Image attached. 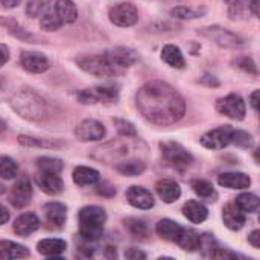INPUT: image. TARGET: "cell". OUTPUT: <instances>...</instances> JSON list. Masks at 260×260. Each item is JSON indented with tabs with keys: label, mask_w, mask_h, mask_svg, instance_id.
I'll return each instance as SVG.
<instances>
[{
	"label": "cell",
	"mask_w": 260,
	"mask_h": 260,
	"mask_svg": "<svg viewBox=\"0 0 260 260\" xmlns=\"http://www.w3.org/2000/svg\"><path fill=\"white\" fill-rule=\"evenodd\" d=\"M232 131L233 128L229 126V125H224V126H219V128H215L209 133H206L203 137H201V145L207 149H224L225 146L230 145V137H232Z\"/></svg>",
	"instance_id": "cell-11"
},
{
	"label": "cell",
	"mask_w": 260,
	"mask_h": 260,
	"mask_svg": "<svg viewBox=\"0 0 260 260\" xmlns=\"http://www.w3.org/2000/svg\"><path fill=\"white\" fill-rule=\"evenodd\" d=\"M218 183L227 189L244 190L251 186V178L244 172H224L218 177Z\"/></svg>",
	"instance_id": "cell-19"
},
{
	"label": "cell",
	"mask_w": 260,
	"mask_h": 260,
	"mask_svg": "<svg viewBox=\"0 0 260 260\" xmlns=\"http://www.w3.org/2000/svg\"><path fill=\"white\" fill-rule=\"evenodd\" d=\"M18 143L23 146H29V148H44V149H50V148H58L61 146L59 142L52 140V139H40V137H32V136H18Z\"/></svg>",
	"instance_id": "cell-35"
},
{
	"label": "cell",
	"mask_w": 260,
	"mask_h": 260,
	"mask_svg": "<svg viewBox=\"0 0 260 260\" xmlns=\"http://www.w3.org/2000/svg\"><path fill=\"white\" fill-rule=\"evenodd\" d=\"M37 168L40 172H50V174H61L64 163L55 157H40L37 158Z\"/></svg>",
	"instance_id": "cell-38"
},
{
	"label": "cell",
	"mask_w": 260,
	"mask_h": 260,
	"mask_svg": "<svg viewBox=\"0 0 260 260\" xmlns=\"http://www.w3.org/2000/svg\"><path fill=\"white\" fill-rule=\"evenodd\" d=\"M43 212H44L46 221H47V224H50V227L61 229L66 224V219H67V207L64 204L56 203V201L47 203V204H44Z\"/></svg>",
	"instance_id": "cell-17"
},
{
	"label": "cell",
	"mask_w": 260,
	"mask_h": 260,
	"mask_svg": "<svg viewBox=\"0 0 260 260\" xmlns=\"http://www.w3.org/2000/svg\"><path fill=\"white\" fill-rule=\"evenodd\" d=\"M209 257H213V259H241L242 256H239L238 253H233L230 251L229 248H221V247H216L210 254Z\"/></svg>",
	"instance_id": "cell-44"
},
{
	"label": "cell",
	"mask_w": 260,
	"mask_h": 260,
	"mask_svg": "<svg viewBox=\"0 0 260 260\" xmlns=\"http://www.w3.org/2000/svg\"><path fill=\"white\" fill-rule=\"evenodd\" d=\"M259 2L260 0H251V3H250V12L254 17H259Z\"/></svg>",
	"instance_id": "cell-53"
},
{
	"label": "cell",
	"mask_w": 260,
	"mask_h": 260,
	"mask_svg": "<svg viewBox=\"0 0 260 260\" xmlns=\"http://www.w3.org/2000/svg\"><path fill=\"white\" fill-rule=\"evenodd\" d=\"M8 221H9V212L5 206L0 204V225L6 224Z\"/></svg>",
	"instance_id": "cell-51"
},
{
	"label": "cell",
	"mask_w": 260,
	"mask_h": 260,
	"mask_svg": "<svg viewBox=\"0 0 260 260\" xmlns=\"http://www.w3.org/2000/svg\"><path fill=\"white\" fill-rule=\"evenodd\" d=\"M114 126H116L117 133L123 137H137L136 126L125 119H114Z\"/></svg>",
	"instance_id": "cell-43"
},
{
	"label": "cell",
	"mask_w": 260,
	"mask_h": 260,
	"mask_svg": "<svg viewBox=\"0 0 260 260\" xmlns=\"http://www.w3.org/2000/svg\"><path fill=\"white\" fill-rule=\"evenodd\" d=\"M229 6V17L232 20H244L250 12L251 0H224Z\"/></svg>",
	"instance_id": "cell-33"
},
{
	"label": "cell",
	"mask_w": 260,
	"mask_h": 260,
	"mask_svg": "<svg viewBox=\"0 0 260 260\" xmlns=\"http://www.w3.org/2000/svg\"><path fill=\"white\" fill-rule=\"evenodd\" d=\"M181 230H183V227L172 219H161L155 225L157 235L168 242H177V239L181 235Z\"/></svg>",
	"instance_id": "cell-27"
},
{
	"label": "cell",
	"mask_w": 260,
	"mask_h": 260,
	"mask_svg": "<svg viewBox=\"0 0 260 260\" xmlns=\"http://www.w3.org/2000/svg\"><path fill=\"white\" fill-rule=\"evenodd\" d=\"M0 26L5 27L14 38L20 40V41H24V43H40V38L37 35H34L32 32L24 29L12 17H0Z\"/></svg>",
	"instance_id": "cell-16"
},
{
	"label": "cell",
	"mask_w": 260,
	"mask_h": 260,
	"mask_svg": "<svg viewBox=\"0 0 260 260\" xmlns=\"http://www.w3.org/2000/svg\"><path fill=\"white\" fill-rule=\"evenodd\" d=\"M21 3V0H0V6L5 9H14Z\"/></svg>",
	"instance_id": "cell-50"
},
{
	"label": "cell",
	"mask_w": 260,
	"mask_h": 260,
	"mask_svg": "<svg viewBox=\"0 0 260 260\" xmlns=\"http://www.w3.org/2000/svg\"><path fill=\"white\" fill-rule=\"evenodd\" d=\"M52 6L64 24H72L78 20V8L73 0H56Z\"/></svg>",
	"instance_id": "cell-24"
},
{
	"label": "cell",
	"mask_w": 260,
	"mask_h": 260,
	"mask_svg": "<svg viewBox=\"0 0 260 260\" xmlns=\"http://www.w3.org/2000/svg\"><path fill=\"white\" fill-rule=\"evenodd\" d=\"M73 134L79 142H98L105 137L107 129L99 120L85 119L75 128Z\"/></svg>",
	"instance_id": "cell-10"
},
{
	"label": "cell",
	"mask_w": 260,
	"mask_h": 260,
	"mask_svg": "<svg viewBox=\"0 0 260 260\" xmlns=\"http://www.w3.org/2000/svg\"><path fill=\"white\" fill-rule=\"evenodd\" d=\"M108 18L119 27H129L139 21V11L131 2H122L110 8Z\"/></svg>",
	"instance_id": "cell-8"
},
{
	"label": "cell",
	"mask_w": 260,
	"mask_h": 260,
	"mask_svg": "<svg viewBox=\"0 0 260 260\" xmlns=\"http://www.w3.org/2000/svg\"><path fill=\"white\" fill-rule=\"evenodd\" d=\"M125 257L129 260H143L146 259V253H143L139 248H128L125 251Z\"/></svg>",
	"instance_id": "cell-46"
},
{
	"label": "cell",
	"mask_w": 260,
	"mask_h": 260,
	"mask_svg": "<svg viewBox=\"0 0 260 260\" xmlns=\"http://www.w3.org/2000/svg\"><path fill=\"white\" fill-rule=\"evenodd\" d=\"M235 206H236V209H239L245 215L247 213H256L260 206L259 197L254 193H241L239 197H236Z\"/></svg>",
	"instance_id": "cell-31"
},
{
	"label": "cell",
	"mask_w": 260,
	"mask_h": 260,
	"mask_svg": "<svg viewBox=\"0 0 260 260\" xmlns=\"http://www.w3.org/2000/svg\"><path fill=\"white\" fill-rule=\"evenodd\" d=\"M6 131H8V125L3 119H0V139L6 134Z\"/></svg>",
	"instance_id": "cell-54"
},
{
	"label": "cell",
	"mask_w": 260,
	"mask_h": 260,
	"mask_svg": "<svg viewBox=\"0 0 260 260\" xmlns=\"http://www.w3.org/2000/svg\"><path fill=\"white\" fill-rule=\"evenodd\" d=\"M190 186H192L193 192L200 198H203L206 201H210V203L216 201L218 192H216V189L213 187V184L210 181H207V180H193Z\"/></svg>",
	"instance_id": "cell-32"
},
{
	"label": "cell",
	"mask_w": 260,
	"mask_h": 260,
	"mask_svg": "<svg viewBox=\"0 0 260 260\" xmlns=\"http://www.w3.org/2000/svg\"><path fill=\"white\" fill-rule=\"evenodd\" d=\"M2 84H3V82H2V79H0V87H2Z\"/></svg>",
	"instance_id": "cell-56"
},
{
	"label": "cell",
	"mask_w": 260,
	"mask_h": 260,
	"mask_svg": "<svg viewBox=\"0 0 260 260\" xmlns=\"http://www.w3.org/2000/svg\"><path fill=\"white\" fill-rule=\"evenodd\" d=\"M62 24H64V23H62V21L59 20V17L56 15L53 6L49 8V9L41 15V20H40V27H41L43 30H46V32H55V30L61 29Z\"/></svg>",
	"instance_id": "cell-36"
},
{
	"label": "cell",
	"mask_w": 260,
	"mask_h": 260,
	"mask_svg": "<svg viewBox=\"0 0 260 260\" xmlns=\"http://www.w3.org/2000/svg\"><path fill=\"white\" fill-rule=\"evenodd\" d=\"M160 149L165 161L174 169L184 171L193 163V155L183 145L177 142H161Z\"/></svg>",
	"instance_id": "cell-5"
},
{
	"label": "cell",
	"mask_w": 260,
	"mask_h": 260,
	"mask_svg": "<svg viewBox=\"0 0 260 260\" xmlns=\"http://www.w3.org/2000/svg\"><path fill=\"white\" fill-rule=\"evenodd\" d=\"M230 143L239 146V148H251L254 140L251 137V134H248L247 131H241V129H233L232 131V137H230Z\"/></svg>",
	"instance_id": "cell-41"
},
{
	"label": "cell",
	"mask_w": 260,
	"mask_h": 260,
	"mask_svg": "<svg viewBox=\"0 0 260 260\" xmlns=\"http://www.w3.org/2000/svg\"><path fill=\"white\" fill-rule=\"evenodd\" d=\"M66 248L67 244L62 239H43L37 245L38 253L44 257H58L66 251Z\"/></svg>",
	"instance_id": "cell-28"
},
{
	"label": "cell",
	"mask_w": 260,
	"mask_h": 260,
	"mask_svg": "<svg viewBox=\"0 0 260 260\" xmlns=\"http://www.w3.org/2000/svg\"><path fill=\"white\" fill-rule=\"evenodd\" d=\"M175 244H178L184 251H197V250H200V245H201V235L192 229L183 227L181 235Z\"/></svg>",
	"instance_id": "cell-30"
},
{
	"label": "cell",
	"mask_w": 260,
	"mask_h": 260,
	"mask_svg": "<svg viewBox=\"0 0 260 260\" xmlns=\"http://www.w3.org/2000/svg\"><path fill=\"white\" fill-rule=\"evenodd\" d=\"M3 192H5V186H3V184L0 183V195H2Z\"/></svg>",
	"instance_id": "cell-55"
},
{
	"label": "cell",
	"mask_w": 260,
	"mask_h": 260,
	"mask_svg": "<svg viewBox=\"0 0 260 260\" xmlns=\"http://www.w3.org/2000/svg\"><path fill=\"white\" fill-rule=\"evenodd\" d=\"M40 225H41V221L35 213H23L14 221L12 229L17 236L26 238V236L32 235L34 232H37L40 229Z\"/></svg>",
	"instance_id": "cell-18"
},
{
	"label": "cell",
	"mask_w": 260,
	"mask_h": 260,
	"mask_svg": "<svg viewBox=\"0 0 260 260\" xmlns=\"http://www.w3.org/2000/svg\"><path fill=\"white\" fill-rule=\"evenodd\" d=\"M32 198V186L30 181L27 178H20L17 180V183L11 187L9 192V203L15 207V209H24Z\"/></svg>",
	"instance_id": "cell-12"
},
{
	"label": "cell",
	"mask_w": 260,
	"mask_h": 260,
	"mask_svg": "<svg viewBox=\"0 0 260 260\" xmlns=\"http://www.w3.org/2000/svg\"><path fill=\"white\" fill-rule=\"evenodd\" d=\"M11 108L27 122H43L50 117V107L46 99L32 88H21L9 99Z\"/></svg>",
	"instance_id": "cell-3"
},
{
	"label": "cell",
	"mask_w": 260,
	"mask_h": 260,
	"mask_svg": "<svg viewBox=\"0 0 260 260\" xmlns=\"http://www.w3.org/2000/svg\"><path fill=\"white\" fill-rule=\"evenodd\" d=\"M183 215L192 224H201L209 218V210L203 203L190 200L183 206Z\"/></svg>",
	"instance_id": "cell-22"
},
{
	"label": "cell",
	"mask_w": 260,
	"mask_h": 260,
	"mask_svg": "<svg viewBox=\"0 0 260 260\" xmlns=\"http://www.w3.org/2000/svg\"><path fill=\"white\" fill-rule=\"evenodd\" d=\"M155 192L160 197V200H163L166 204H172L181 197L180 184L175 180H171V178H165V180L157 181Z\"/></svg>",
	"instance_id": "cell-20"
},
{
	"label": "cell",
	"mask_w": 260,
	"mask_h": 260,
	"mask_svg": "<svg viewBox=\"0 0 260 260\" xmlns=\"http://www.w3.org/2000/svg\"><path fill=\"white\" fill-rule=\"evenodd\" d=\"M233 64L238 67V69H241V70H244L245 73H248V75H253V76H257V66H256V62L250 58V56H239L238 59H235L233 61Z\"/></svg>",
	"instance_id": "cell-42"
},
{
	"label": "cell",
	"mask_w": 260,
	"mask_h": 260,
	"mask_svg": "<svg viewBox=\"0 0 260 260\" xmlns=\"http://www.w3.org/2000/svg\"><path fill=\"white\" fill-rule=\"evenodd\" d=\"M79 236L85 242H98L105 229L107 213L99 206H87L81 209L79 215Z\"/></svg>",
	"instance_id": "cell-4"
},
{
	"label": "cell",
	"mask_w": 260,
	"mask_h": 260,
	"mask_svg": "<svg viewBox=\"0 0 260 260\" xmlns=\"http://www.w3.org/2000/svg\"><path fill=\"white\" fill-rule=\"evenodd\" d=\"M126 201L133 207L140 209V210H149L155 204L154 195L142 186H131L126 190Z\"/></svg>",
	"instance_id": "cell-13"
},
{
	"label": "cell",
	"mask_w": 260,
	"mask_h": 260,
	"mask_svg": "<svg viewBox=\"0 0 260 260\" xmlns=\"http://www.w3.org/2000/svg\"><path fill=\"white\" fill-rule=\"evenodd\" d=\"M125 229L129 232V235L134 239H139V241H146L148 236H149V229H148L146 222L142 221V219H137V218L126 219L125 221Z\"/></svg>",
	"instance_id": "cell-34"
},
{
	"label": "cell",
	"mask_w": 260,
	"mask_h": 260,
	"mask_svg": "<svg viewBox=\"0 0 260 260\" xmlns=\"http://www.w3.org/2000/svg\"><path fill=\"white\" fill-rule=\"evenodd\" d=\"M201 82L203 84H207V85H213V87H218L219 85L218 79H215V76H210V75H206L204 78H201Z\"/></svg>",
	"instance_id": "cell-52"
},
{
	"label": "cell",
	"mask_w": 260,
	"mask_h": 260,
	"mask_svg": "<svg viewBox=\"0 0 260 260\" xmlns=\"http://www.w3.org/2000/svg\"><path fill=\"white\" fill-rule=\"evenodd\" d=\"M250 104H251L253 110L257 113V111H259V90H254V91L250 94Z\"/></svg>",
	"instance_id": "cell-49"
},
{
	"label": "cell",
	"mask_w": 260,
	"mask_h": 260,
	"mask_svg": "<svg viewBox=\"0 0 260 260\" xmlns=\"http://www.w3.org/2000/svg\"><path fill=\"white\" fill-rule=\"evenodd\" d=\"M198 34L212 40L215 44H218L219 47H225V49H239L245 46V41L242 37H239L238 34L222 27V26H206L198 29Z\"/></svg>",
	"instance_id": "cell-6"
},
{
	"label": "cell",
	"mask_w": 260,
	"mask_h": 260,
	"mask_svg": "<svg viewBox=\"0 0 260 260\" xmlns=\"http://www.w3.org/2000/svg\"><path fill=\"white\" fill-rule=\"evenodd\" d=\"M116 171L125 177H139L146 171V163L139 157L122 160L116 165Z\"/></svg>",
	"instance_id": "cell-25"
},
{
	"label": "cell",
	"mask_w": 260,
	"mask_h": 260,
	"mask_svg": "<svg viewBox=\"0 0 260 260\" xmlns=\"http://www.w3.org/2000/svg\"><path fill=\"white\" fill-rule=\"evenodd\" d=\"M216 110H218V113H221L233 120H244L245 113H247L244 99L236 93H232V94H227V96L218 99Z\"/></svg>",
	"instance_id": "cell-9"
},
{
	"label": "cell",
	"mask_w": 260,
	"mask_h": 260,
	"mask_svg": "<svg viewBox=\"0 0 260 260\" xmlns=\"http://www.w3.org/2000/svg\"><path fill=\"white\" fill-rule=\"evenodd\" d=\"M222 221L229 230L239 232L244 229L247 218H245V213H242L239 209H236L235 204H227L222 210Z\"/></svg>",
	"instance_id": "cell-21"
},
{
	"label": "cell",
	"mask_w": 260,
	"mask_h": 260,
	"mask_svg": "<svg viewBox=\"0 0 260 260\" xmlns=\"http://www.w3.org/2000/svg\"><path fill=\"white\" fill-rule=\"evenodd\" d=\"M248 242L253 245V248L259 250L260 248V230H254V232H251V233H250V236H248Z\"/></svg>",
	"instance_id": "cell-48"
},
{
	"label": "cell",
	"mask_w": 260,
	"mask_h": 260,
	"mask_svg": "<svg viewBox=\"0 0 260 260\" xmlns=\"http://www.w3.org/2000/svg\"><path fill=\"white\" fill-rule=\"evenodd\" d=\"M94 186H96V192H98L99 195H102V197L111 198V197H114V195H116V189H114V186H111V184H110V183H107V181H102V183H101V180H99Z\"/></svg>",
	"instance_id": "cell-45"
},
{
	"label": "cell",
	"mask_w": 260,
	"mask_h": 260,
	"mask_svg": "<svg viewBox=\"0 0 260 260\" xmlns=\"http://www.w3.org/2000/svg\"><path fill=\"white\" fill-rule=\"evenodd\" d=\"M136 107L151 123L168 126L181 120L186 114L183 96L165 81H148L136 94Z\"/></svg>",
	"instance_id": "cell-1"
},
{
	"label": "cell",
	"mask_w": 260,
	"mask_h": 260,
	"mask_svg": "<svg viewBox=\"0 0 260 260\" xmlns=\"http://www.w3.org/2000/svg\"><path fill=\"white\" fill-rule=\"evenodd\" d=\"M139 59L136 50L128 47H114L104 53L85 55L76 59L78 67L98 78H116L126 73V70Z\"/></svg>",
	"instance_id": "cell-2"
},
{
	"label": "cell",
	"mask_w": 260,
	"mask_h": 260,
	"mask_svg": "<svg viewBox=\"0 0 260 260\" xmlns=\"http://www.w3.org/2000/svg\"><path fill=\"white\" fill-rule=\"evenodd\" d=\"M9 56H11L9 47H8L6 44H2V43H0V67H3V66L9 61Z\"/></svg>",
	"instance_id": "cell-47"
},
{
	"label": "cell",
	"mask_w": 260,
	"mask_h": 260,
	"mask_svg": "<svg viewBox=\"0 0 260 260\" xmlns=\"http://www.w3.org/2000/svg\"><path fill=\"white\" fill-rule=\"evenodd\" d=\"M18 174V165L8 155H0V178L14 180Z\"/></svg>",
	"instance_id": "cell-39"
},
{
	"label": "cell",
	"mask_w": 260,
	"mask_h": 260,
	"mask_svg": "<svg viewBox=\"0 0 260 260\" xmlns=\"http://www.w3.org/2000/svg\"><path fill=\"white\" fill-rule=\"evenodd\" d=\"M206 14V8H190V6H175L171 9V15L180 20H193Z\"/></svg>",
	"instance_id": "cell-37"
},
{
	"label": "cell",
	"mask_w": 260,
	"mask_h": 260,
	"mask_svg": "<svg viewBox=\"0 0 260 260\" xmlns=\"http://www.w3.org/2000/svg\"><path fill=\"white\" fill-rule=\"evenodd\" d=\"M73 183L78 184L79 187H88V186H94L101 177H99V172L93 168H87V166H78L75 168L73 171Z\"/></svg>",
	"instance_id": "cell-26"
},
{
	"label": "cell",
	"mask_w": 260,
	"mask_h": 260,
	"mask_svg": "<svg viewBox=\"0 0 260 260\" xmlns=\"http://www.w3.org/2000/svg\"><path fill=\"white\" fill-rule=\"evenodd\" d=\"M20 66L26 72L38 75V73H44L46 70H49L50 62L40 52H23L20 55Z\"/></svg>",
	"instance_id": "cell-14"
},
{
	"label": "cell",
	"mask_w": 260,
	"mask_h": 260,
	"mask_svg": "<svg viewBox=\"0 0 260 260\" xmlns=\"http://www.w3.org/2000/svg\"><path fill=\"white\" fill-rule=\"evenodd\" d=\"M37 186L47 195H58L64 189V183L59 177V174H50V172H38L35 175Z\"/></svg>",
	"instance_id": "cell-15"
},
{
	"label": "cell",
	"mask_w": 260,
	"mask_h": 260,
	"mask_svg": "<svg viewBox=\"0 0 260 260\" xmlns=\"http://www.w3.org/2000/svg\"><path fill=\"white\" fill-rule=\"evenodd\" d=\"M161 59L174 69H184V66H186L183 52L175 44H166L161 49Z\"/></svg>",
	"instance_id": "cell-29"
},
{
	"label": "cell",
	"mask_w": 260,
	"mask_h": 260,
	"mask_svg": "<svg viewBox=\"0 0 260 260\" xmlns=\"http://www.w3.org/2000/svg\"><path fill=\"white\" fill-rule=\"evenodd\" d=\"M119 90L114 85H96L91 88L81 90L76 94V99L84 105H93V104H111L117 101Z\"/></svg>",
	"instance_id": "cell-7"
},
{
	"label": "cell",
	"mask_w": 260,
	"mask_h": 260,
	"mask_svg": "<svg viewBox=\"0 0 260 260\" xmlns=\"http://www.w3.org/2000/svg\"><path fill=\"white\" fill-rule=\"evenodd\" d=\"M52 2L53 0H29L26 5V15L30 18L40 17L52 6Z\"/></svg>",
	"instance_id": "cell-40"
},
{
	"label": "cell",
	"mask_w": 260,
	"mask_h": 260,
	"mask_svg": "<svg viewBox=\"0 0 260 260\" xmlns=\"http://www.w3.org/2000/svg\"><path fill=\"white\" fill-rule=\"evenodd\" d=\"M30 256L29 248L12 241H0V259H26Z\"/></svg>",
	"instance_id": "cell-23"
}]
</instances>
